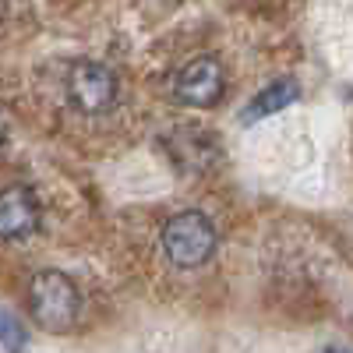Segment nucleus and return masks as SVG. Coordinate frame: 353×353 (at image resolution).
<instances>
[{
  "label": "nucleus",
  "mask_w": 353,
  "mask_h": 353,
  "mask_svg": "<svg viewBox=\"0 0 353 353\" xmlns=\"http://www.w3.org/2000/svg\"><path fill=\"white\" fill-rule=\"evenodd\" d=\"M78 311H81L78 286L64 272H53V269L39 272L28 286V314L46 332H68L78 321Z\"/></svg>",
  "instance_id": "obj_1"
},
{
  "label": "nucleus",
  "mask_w": 353,
  "mask_h": 353,
  "mask_svg": "<svg viewBox=\"0 0 353 353\" xmlns=\"http://www.w3.org/2000/svg\"><path fill=\"white\" fill-rule=\"evenodd\" d=\"M163 248H166V258L173 265H181V269L205 265L216 251V226L201 212H181L166 223Z\"/></svg>",
  "instance_id": "obj_2"
},
{
  "label": "nucleus",
  "mask_w": 353,
  "mask_h": 353,
  "mask_svg": "<svg viewBox=\"0 0 353 353\" xmlns=\"http://www.w3.org/2000/svg\"><path fill=\"white\" fill-rule=\"evenodd\" d=\"M68 96L81 113H103L117 99V78L96 61H81L68 74Z\"/></svg>",
  "instance_id": "obj_3"
},
{
  "label": "nucleus",
  "mask_w": 353,
  "mask_h": 353,
  "mask_svg": "<svg viewBox=\"0 0 353 353\" xmlns=\"http://www.w3.org/2000/svg\"><path fill=\"white\" fill-rule=\"evenodd\" d=\"M173 96L188 106H198V110L216 106L219 96H223V68L212 57H198V61H191L181 74H176Z\"/></svg>",
  "instance_id": "obj_4"
},
{
  "label": "nucleus",
  "mask_w": 353,
  "mask_h": 353,
  "mask_svg": "<svg viewBox=\"0 0 353 353\" xmlns=\"http://www.w3.org/2000/svg\"><path fill=\"white\" fill-rule=\"evenodd\" d=\"M36 226H39V205L32 191L21 184L0 191V241H21Z\"/></svg>",
  "instance_id": "obj_5"
},
{
  "label": "nucleus",
  "mask_w": 353,
  "mask_h": 353,
  "mask_svg": "<svg viewBox=\"0 0 353 353\" xmlns=\"http://www.w3.org/2000/svg\"><path fill=\"white\" fill-rule=\"evenodd\" d=\"M301 96V88L293 85L290 78H279V81H272V85H265L261 92L244 106V113H241V121L244 124H254V121H261V117H272L276 110H283V106H290L293 99Z\"/></svg>",
  "instance_id": "obj_6"
},
{
  "label": "nucleus",
  "mask_w": 353,
  "mask_h": 353,
  "mask_svg": "<svg viewBox=\"0 0 353 353\" xmlns=\"http://www.w3.org/2000/svg\"><path fill=\"white\" fill-rule=\"evenodd\" d=\"M0 346H4L8 353H21V346H25V329L8 311H0Z\"/></svg>",
  "instance_id": "obj_7"
},
{
  "label": "nucleus",
  "mask_w": 353,
  "mask_h": 353,
  "mask_svg": "<svg viewBox=\"0 0 353 353\" xmlns=\"http://www.w3.org/2000/svg\"><path fill=\"white\" fill-rule=\"evenodd\" d=\"M4 134H8V124H4V117H0V145H4Z\"/></svg>",
  "instance_id": "obj_8"
},
{
  "label": "nucleus",
  "mask_w": 353,
  "mask_h": 353,
  "mask_svg": "<svg viewBox=\"0 0 353 353\" xmlns=\"http://www.w3.org/2000/svg\"><path fill=\"white\" fill-rule=\"evenodd\" d=\"M329 353H343V350H329Z\"/></svg>",
  "instance_id": "obj_9"
}]
</instances>
